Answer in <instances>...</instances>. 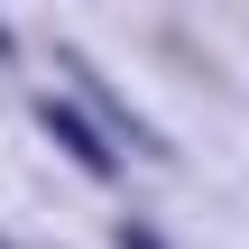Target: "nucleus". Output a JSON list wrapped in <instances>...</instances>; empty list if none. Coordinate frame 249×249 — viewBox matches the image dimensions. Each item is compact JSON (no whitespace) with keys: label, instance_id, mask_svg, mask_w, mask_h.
<instances>
[{"label":"nucleus","instance_id":"1","mask_svg":"<svg viewBox=\"0 0 249 249\" xmlns=\"http://www.w3.org/2000/svg\"><path fill=\"white\" fill-rule=\"evenodd\" d=\"M37 120H46V129H55V139H65V148H74V157H83V166H92V176H120V157H111V148H102V139H92V129H83V120H74V111H65V102H46V111H37Z\"/></svg>","mask_w":249,"mask_h":249}]
</instances>
